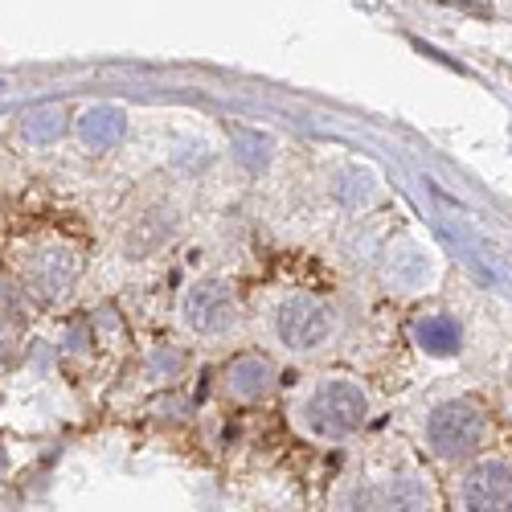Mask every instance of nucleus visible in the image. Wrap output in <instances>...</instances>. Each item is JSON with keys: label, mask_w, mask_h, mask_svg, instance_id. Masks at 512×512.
Returning <instances> with one entry per match:
<instances>
[{"label": "nucleus", "mask_w": 512, "mask_h": 512, "mask_svg": "<svg viewBox=\"0 0 512 512\" xmlns=\"http://www.w3.org/2000/svg\"><path fill=\"white\" fill-rule=\"evenodd\" d=\"M447 5H459V9H467V13L492 21V0H447Z\"/></svg>", "instance_id": "14"}, {"label": "nucleus", "mask_w": 512, "mask_h": 512, "mask_svg": "<svg viewBox=\"0 0 512 512\" xmlns=\"http://www.w3.org/2000/svg\"><path fill=\"white\" fill-rule=\"evenodd\" d=\"M123 132H127V115H123V107H115V103H99V107H87L82 111V119H78V136H82V144L87 148H115L119 140H123Z\"/></svg>", "instance_id": "8"}, {"label": "nucleus", "mask_w": 512, "mask_h": 512, "mask_svg": "<svg viewBox=\"0 0 512 512\" xmlns=\"http://www.w3.org/2000/svg\"><path fill=\"white\" fill-rule=\"evenodd\" d=\"M74 279H78V254L70 246L41 250L29 267V287L41 295V300H58L62 291H70Z\"/></svg>", "instance_id": "6"}, {"label": "nucleus", "mask_w": 512, "mask_h": 512, "mask_svg": "<svg viewBox=\"0 0 512 512\" xmlns=\"http://www.w3.org/2000/svg\"><path fill=\"white\" fill-rule=\"evenodd\" d=\"M66 132V111L62 107H37L25 115V136L33 144H54Z\"/></svg>", "instance_id": "11"}, {"label": "nucleus", "mask_w": 512, "mask_h": 512, "mask_svg": "<svg viewBox=\"0 0 512 512\" xmlns=\"http://www.w3.org/2000/svg\"><path fill=\"white\" fill-rule=\"evenodd\" d=\"M336 512H381V496L373 480H353L340 488L336 496Z\"/></svg>", "instance_id": "12"}, {"label": "nucleus", "mask_w": 512, "mask_h": 512, "mask_svg": "<svg viewBox=\"0 0 512 512\" xmlns=\"http://www.w3.org/2000/svg\"><path fill=\"white\" fill-rule=\"evenodd\" d=\"M463 512H512V463L480 459L459 480Z\"/></svg>", "instance_id": "5"}, {"label": "nucleus", "mask_w": 512, "mask_h": 512, "mask_svg": "<svg viewBox=\"0 0 512 512\" xmlns=\"http://www.w3.org/2000/svg\"><path fill=\"white\" fill-rule=\"evenodd\" d=\"M234 144H238V160L246 164V168H263L267 164V140L259 136V132H234Z\"/></svg>", "instance_id": "13"}, {"label": "nucleus", "mask_w": 512, "mask_h": 512, "mask_svg": "<svg viewBox=\"0 0 512 512\" xmlns=\"http://www.w3.org/2000/svg\"><path fill=\"white\" fill-rule=\"evenodd\" d=\"M488 439V414L472 398H447L426 414V447L443 463L472 459Z\"/></svg>", "instance_id": "2"}, {"label": "nucleus", "mask_w": 512, "mask_h": 512, "mask_svg": "<svg viewBox=\"0 0 512 512\" xmlns=\"http://www.w3.org/2000/svg\"><path fill=\"white\" fill-rule=\"evenodd\" d=\"M181 320L197 336H222L238 324V295L222 279H201L185 291L181 300Z\"/></svg>", "instance_id": "4"}, {"label": "nucleus", "mask_w": 512, "mask_h": 512, "mask_svg": "<svg viewBox=\"0 0 512 512\" xmlns=\"http://www.w3.org/2000/svg\"><path fill=\"white\" fill-rule=\"evenodd\" d=\"M300 426L316 443H345L369 422V394L353 377H324L300 402Z\"/></svg>", "instance_id": "1"}, {"label": "nucleus", "mask_w": 512, "mask_h": 512, "mask_svg": "<svg viewBox=\"0 0 512 512\" xmlns=\"http://www.w3.org/2000/svg\"><path fill=\"white\" fill-rule=\"evenodd\" d=\"M414 340H418V349H426L431 357H455L463 349V332H459V324L451 316H426V320H418Z\"/></svg>", "instance_id": "10"}, {"label": "nucleus", "mask_w": 512, "mask_h": 512, "mask_svg": "<svg viewBox=\"0 0 512 512\" xmlns=\"http://www.w3.org/2000/svg\"><path fill=\"white\" fill-rule=\"evenodd\" d=\"M279 381V369L275 361H267L263 353H246V357H234L230 369H226V386L238 402H263Z\"/></svg>", "instance_id": "7"}, {"label": "nucleus", "mask_w": 512, "mask_h": 512, "mask_svg": "<svg viewBox=\"0 0 512 512\" xmlns=\"http://www.w3.org/2000/svg\"><path fill=\"white\" fill-rule=\"evenodd\" d=\"M381 512H431V492L418 476H390L377 484Z\"/></svg>", "instance_id": "9"}, {"label": "nucleus", "mask_w": 512, "mask_h": 512, "mask_svg": "<svg viewBox=\"0 0 512 512\" xmlns=\"http://www.w3.org/2000/svg\"><path fill=\"white\" fill-rule=\"evenodd\" d=\"M332 328H336V316L316 295H287L275 312V332L283 340V349L291 353H316L332 336Z\"/></svg>", "instance_id": "3"}]
</instances>
